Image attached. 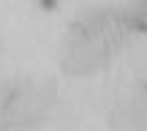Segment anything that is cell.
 <instances>
[{"label":"cell","mask_w":147,"mask_h":131,"mask_svg":"<svg viewBox=\"0 0 147 131\" xmlns=\"http://www.w3.org/2000/svg\"><path fill=\"white\" fill-rule=\"evenodd\" d=\"M41 8H47V11H52V8H57V3H55V0H52V3H49V0H47V3H41Z\"/></svg>","instance_id":"7a4b0ae2"},{"label":"cell","mask_w":147,"mask_h":131,"mask_svg":"<svg viewBox=\"0 0 147 131\" xmlns=\"http://www.w3.org/2000/svg\"><path fill=\"white\" fill-rule=\"evenodd\" d=\"M123 19H125L128 27H134V30H139V33H147V0L144 3L128 5L125 14H123Z\"/></svg>","instance_id":"6da1fadb"}]
</instances>
